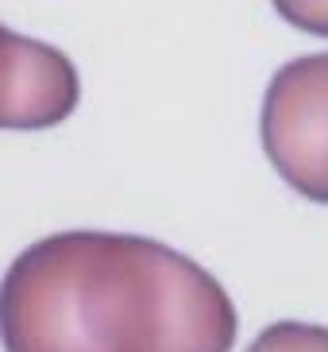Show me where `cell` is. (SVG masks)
<instances>
[{
  "instance_id": "cell-2",
  "label": "cell",
  "mask_w": 328,
  "mask_h": 352,
  "mask_svg": "<svg viewBox=\"0 0 328 352\" xmlns=\"http://www.w3.org/2000/svg\"><path fill=\"white\" fill-rule=\"evenodd\" d=\"M259 132L286 186L328 206V51L294 58L270 78Z\"/></svg>"
},
{
  "instance_id": "cell-1",
  "label": "cell",
  "mask_w": 328,
  "mask_h": 352,
  "mask_svg": "<svg viewBox=\"0 0 328 352\" xmlns=\"http://www.w3.org/2000/svg\"><path fill=\"white\" fill-rule=\"evenodd\" d=\"M4 352H232L236 306L189 256L128 232H58L0 279Z\"/></svg>"
},
{
  "instance_id": "cell-3",
  "label": "cell",
  "mask_w": 328,
  "mask_h": 352,
  "mask_svg": "<svg viewBox=\"0 0 328 352\" xmlns=\"http://www.w3.org/2000/svg\"><path fill=\"white\" fill-rule=\"evenodd\" d=\"M82 78L58 47L23 39L0 23V128L39 132L78 109Z\"/></svg>"
},
{
  "instance_id": "cell-4",
  "label": "cell",
  "mask_w": 328,
  "mask_h": 352,
  "mask_svg": "<svg viewBox=\"0 0 328 352\" xmlns=\"http://www.w3.org/2000/svg\"><path fill=\"white\" fill-rule=\"evenodd\" d=\"M247 352H328V325L278 321L259 333Z\"/></svg>"
},
{
  "instance_id": "cell-5",
  "label": "cell",
  "mask_w": 328,
  "mask_h": 352,
  "mask_svg": "<svg viewBox=\"0 0 328 352\" xmlns=\"http://www.w3.org/2000/svg\"><path fill=\"white\" fill-rule=\"evenodd\" d=\"M278 16L309 35H328V0H274Z\"/></svg>"
}]
</instances>
